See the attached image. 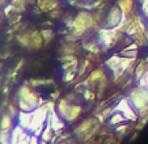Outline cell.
<instances>
[{
  "label": "cell",
  "instance_id": "1",
  "mask_svg": "<svg viewBox=\"0 0 148 144\" xmlns=\"http://www.w3.org/2000/svg\"><path fill=\"white\" fill-rule=\"evenodd\" d=\"M47 117L49 109L46 106H41L32 113H20V123L26 131L39 136L47 125Z\"/></svg>",
  "mask_w": 148,
  "mask_h": 144
},
{
  "label": "cell",
  "instance_id": "2",
  "mask_svg": "<svg viewBox=\"0 0 148 144\" xmlns=\"http://www.w3.org/2000/svg\"><path fill=\"white\" fill-rule=\"evenodd\" d=\"M42 106V98L33 86L24 84L17 91V108L21 113H32Z\"/></svg>",
  "mask_w": 148,
  "mask_h": 144
},
{
  "label": "cell",
  "instance_id": "3",
  "mask_svg": "<svg viewBox=\"0 0 148 144\" xmlns=\"http://www.w3.org/2000/svg\"><path fill=\"white\" fill-rule=\"evenodd\" d=\"M55 110L66 123H72L83 114V106L79 102H73L70 96L59 98L55 105Z\"/></svg>",
  "mask_w": 148,
  "mask_h": 144
},
{
  "label": "cell",
  "instance_id": "4",
  "mask_svg": "<svg viewBox=\"0 0 148 144\" xmlns=\"http://www.w3.org/2000/svg\"><path fill=\"white\" fill-rule=\"evenodd\" d=\"M127 100L139 118L143 117L148 111V86L138 81L136 85L129 92Z\"/></svg>",
  "mask_w": 148,
  "mask_h": 144
},
{
  "label": "cell",
  "instance_id": "5",
  "mask_svg": "<svg viewBox=\"0 0 148 144\" xmlns=\"http://www.w3.org/2000/svg\"><path fill=\"white\" fill-rule=\"evenodd\" d=\"M101 127V121L97 117H88L84 121H81L73 130V135L81 143H85L89 139H92L96 135Z\"/></svg>",
  "mask_w": 148,
  "mask_h": 144
},
{
  "label": "cell",
  "instance_id": "6",
  "mask_svg": "<svg viewBox=\"0 0 148 144\" xmlns=\"http://www.w3.org/2000/svg\"><path fill=\"white\" fill-rule=\"evenodd\" d=\"M93 24H95V19L92 13L88 11H81L71 21V33L75 36H81L84 32L92 28Z\"/></svg>",
  "mask_w": 148,
  "mask_h": 144
},
{
  "label": "cell",
  "instance_id": "7",
  "mask_svg": "<svg viewBox=\"0 0 148 144\" xmlns=\"http://www.w3.org/2000/svg\"><path fill=\"white\" fill-rule=\"evenodd\" d=\"M126 16L122 12L121 7L118 4H114L109 8V11L106 12V16L103 17V29L106 30H114V29L119 28L123 24Z\"/></svg>",
  "mask_w": 148,
  "mask_h": 144
},
{
  "label": "cell",
  "instance_id": "8",
  "mask_svg": "<svg viewBox=\"0 0 148 144\" xmlns=\"http://www.w3.org/2000/svg\"><path fill=\"white\" fill-rule=\"evenodd\" d=\"M20 41V43L23 45L24 47L29 49V50H38L41 49L42 45H43V37L42 33L39 32H28V33H24L21 36L17 37Z\"/></svg>",
  "mask_w": 148,
  "mask_h": 144
},
{
  "label": "cell",
  "instance_id": "9",
  "mask_svg": "<svg viewBox=\"0 0 148 144\" xmlns=\"http://www.w3.org/2000/svg\"><path fill=\"white\" fill-rule=\"evenodd\" d=\"M114 110L122 113L127 121H132V122H135V121H138V119H139V115H138V113L134 110V109H132V106L130 105L127 97L122 98V100L117 104V106H115Z\"/></svg>",
  "mask_w": 148,
  "mask_h": 144
},
{
  "label": "cell",
  "instance_id": "10",
  "mask_svg": "<svg viewBox=\"0 0 148 144\" xmlns=\"http://www.w3.org/2000/svg\"><path fill=\"white\" fill-rule=\"evenodd\" d=\"M47 126H49V127L53 128V130L55 131V132H58V131H62V130H64L66 122L60 118V117L58 115V113H56V110H55V105H54L53 108L49 109Z\"/></svg>",
  "mask_w": 148,
  "mask_h": 144
},
{
  "label": "cell",
  "instance_id": "11",
  "mask_svg": "<svg viewBox=\"0 0 148 144\" xmlns=\"http://www.w3.org/2000/svg\"><path fill=\"white\" fill-rule=\"evenodd\" d=\"M59 5H60L59 0H38V7L42 11L51 12L54 9L59 8Z\"/></svg>",
  "mask_w": 148,
  "mask_h": 144
},
{
  "label": "cell",
  "instance_id": "12",
  "mask_svg": "<svg viewBox=\"0 0 148 144\" xmlns=\"http://www.w3.org/2000/svg\"><path fill=\"white\" fill-rule=\"evenodd\" d=\"M13 128V119L11 114H4L0 118V131H11Z\"/></svg>",
  "mask_w": 148,
  "mask_h": 144
},
{
  "label": "cell",
  "instance_id": "13",
  "mask_svg": "<svg viewBox=\"0 0 148 144\" xmlns=\"http://www.w3.org/2000/svg\"><path fill=\"white\" fill-rule=\"evenodd\" d=\"M126 121H127V119L125 118V115L117 110H114V113L109 117V123L113 126H119V125H122V123H125Z\"/></svg>",
  "mask_w": 148,
  "mask_h": 144
},
{
  "label": "cell",
  "instance_id": "14",
  "mask_svg": "<svg viewBox=\"0 0 148 144\" xmlns=\"http://www.w3.org/2000/svg\"><path fill=\"white\" fill-rule=\"evenodd\" d=\"M117 4L121 7V9H122V12L125 13V16H127V14L132 11V7H134V1H132V0H119Z\"/></svg>",
  "mask_w": 148,
  "mask_h": 144
},
{
  "label": "cell",
  "instance_id": "15",
  "mask_svg": "<svg viewBox=\"0 0 148 144\" xmlns=\"http://www.w3.org/2000/svg\"><path fill=\"white\" fill-rule=\"evenodd\" d=\"M102 79H103L102 68H97L96 71H93L92 73H90V76L88 77V80H87V84L88 83H97L98 80H102Z\"/></svg>",
  "mask_w": 148,
  "mask_h": 144
},
{
  "label": "cell",
  "instance_id": "16",
  "mask_svg": "<svg viewBox=\"0 0 148 144\" xmlns=\"http://www.w3.org/2000/svg\"><path fill=\"white\" fill-rule=\"evenodd\" d=\"M9 3H11V0H0V9L5 8L7 5H9Z\"/></svg>",
  "mask_w": 148,
  "mask_h": 144
},
{
  "label": "cell",
  "instance_id": "17",
  "mask_svg": "<svg viewBox=\"0 0 148 144\" xmlns=\"http://www.w3.org/2000/svg\"><path fill=\"white\" fill-rule=\"evenodd\" d=\"M147 28H148V20H147Z\"/></svg>",
  "mask_w": 148,
  "mask_h": 144
},
{
  "label": "cell",
  "instance_id": "18",
  "mask_svg": "<svg viewBox=\"0 0 148 144\" xmlns=\"http://www.w3.org/2000/svg\"><path fill=\"white\" fill-rule=\"evenodd\" d=\"M0 12H1V9H0Z\"/></svg>",
  "mask_w": 148,
  "mask_h": 144
},
{
  "label": "cell",
  "instance_id": "19",
  "mask_svg": "<svg viewBox=\"0 0 148 144\" xmlns=\"http://www.w3.org/2000/svg\"><path fill=\"white\" fill-rule=\"evenodd\" d=\"M96 144H98V143H96Z\"/></svg>",
  "mask_w": 148,
  "mask_h": 144
}]
</instances>
